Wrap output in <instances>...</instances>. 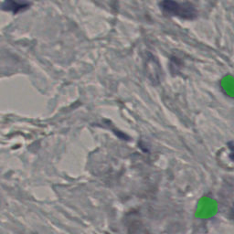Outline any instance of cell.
<instances>
[{
  "mask_svg": "<svg viewBox=\"0 0 234 234\" xmlns=\"http://www.w3.org/2000/svg\"><path fill=\"white\" fill-rule=\"evenodd\" d=\"M231 216H232L233 219H234V206H233V208L231 209Z\"/></svg>",
  "mask_w": 234,
  "mask_h": 234,
  "instance_id": "4",
  "label": "cell"
},
{
  "mask_svg": "<svg viewBox=\"0 0 234 234\" xmlns=\"http://www.w3.org/2000/svg\"><path fill=\"white\" fill-rule=\"evenodd\" d=\"M28 5L26 3H21L16 0H6L5 3L2 5V8L8 11H12L14 13L19 12L21 10H24Z\"/></svg>",
  "mask_w": 234,
  "mask_h": 234,
  "instance_id": "2",
  "label": "cell"
},
{
  "mask_svg": "<svg viewBox=\"0 0 234 234\" xmlns=\"http://www.w3.org/2000/svg\"><path fill=\"white\" fill-rule=\"evenodd\" d=\"M233 151H234V150H233ZM230 159H231L232 161H234V152L231 153V154L230 155Z\"/></svg>",
  "mask_w": 234,
  "mask_h": 234,
  "instance_id": "3",
  "label": "cell"
},
{
  "mask_svg": "<svg viewBox=\"0 0 234 234\" xmlns=\"http://www.w3.org/2000/svg\"><path fill=\"white\" fill-rule=\"evenodd\" d=\"M161 8L166 15L192 20L198 16L196 7L190 3H180L175 0H162Z\"/></svg>",
  "mask_w": 234,
  "mask_h": 234,
  "instance_id": "1",
  "label": "cell"
}]
</instances>
